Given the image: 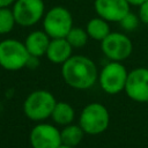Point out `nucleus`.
<instances>
[{
  "label": "nucleus",
  "instance_id": "nucleus-1",
  "mask_svg": "<svg viewBox=\"0 0 148 148\" xmlns=\"http://www.w3.org/2000/svg\"><path fill=\"white\" fill-rule=\"evenodd\" d=\"M64 81L72 88L84 90L92 87L98 79L96 64L84 56H72L61 66Z\"/></svg>",
  "mask_w": 148,
  "mask_h": 148
},
{
  "label": "nucleus",
  "instance_id": "nucleus-2",
  "mask_svg": "<svg viewBox=\"0 0 148 148\" xmlns=\"http://www.w3.org/2000/svg\"><path fill=\"white\" fill-rule=\"evenodd\" d=\"M57 101L49 90L39 89L30 92L23 102L24 114L34 121H42L51 117Z\"/></svg>",
  "mask_w": 148,
  "mask_h": 148
},
{
  "label": "nucleus",
  "instance_id": "nucleus-3",
  "mask_svg": "<svg viewBox=\"0 0 148 148\" xmlns=\"http://www.w3.org/2000/svg\"><path fill=\"white\" fill-rule=\"evenodd\" d=\"M110 124L108 109L101 103H89L83 108L80 114L79 125L84 133L97 135L105 132Z\"/></svg>",
  "mask_w": 148,
  "mask_h": 148
},
{
  "label": "nucleus",
  "instance_id": "nucleus-4",
  "mask_svg": "<svg viewBox=\"0 0 148 148\" xmlns=\"http://www.w3.org/2000/svg\"><path fill=\"white\" fill-rule=\"evenodd\" d=\"M30 54L24 43L8 38L0 42V66L7 71H18L27 67Z\"/></svg>",
  "mask_w": 148,
  "mask_h": 148
},
{
  "label": "nucleus",
  "instance_id": "nucleus-5",
  "mask_svg": "<svg viewBox=\"0 0 148 148\" xmlns=\"http://www.w3.org/2000/svg\"><path fill=\"white\" fill-rule=\"evenodd\" d=\"M44 31L51 38H64L73 28V17L71 12L61 6L52 7L43 17Z\"/></svg>",
  "mask_w": 148,
  "mask_h": 148
},
{
  "label": "nucleus",
  "instance_id": "nucleus-6",
  "mask_svg": "<svg viewBox=\"0 0 148 148\" xmlns=\"http://www.w3.org/2000/svg\"><path fill=\"white\" fill-rule=\"evenodd\" d=\"M128 72L121 61H110L98 74V82L103 91L109 95L119 94L125 89Z\"/></svg>",
  "mask_w": 148,
  "mask_h": 148
},
{
  "label": "nucleus",
  "instance_id": "nucleus-7",
  "mask_svg": "<svg viewBox=\"0 0 148 148\" xmlns=\"http://www.w3.org/2000/svg\"><path fill=\"white\" fill-rule=\"evenodd\" d=\"M13 13L16 24L21 27H32L44 17L43 0H15L13 3Z\"/></svg>",
  "mask_w": 148,
  "mask_h": 148
},
{
  "label": "nucleus",
  "instance_id": "nucleus-8",
  "mask_svg": "<svg viewBox=\"0 0 148 148\" xmlns=\"http://www.w3.org/2000/svg\"><path fill=\"white\" fill-rule=\"evenodd\" d=\"M102 52L112 61H123L127 59L133 50L131 39L121 32H110L101 42Z\"/></svg>",
  "mask_w": 148,
  "mask_h": 148
},
{
  "label": "nucleus",
  "instance_id": "nucleus-9",
  "mask_svg": "<svg viewBox=\"0 0 148 148\" xmlns=\"http://www.w3.org/2000/svg\"><path fill=\"white\" fill-rule=\"evenodd\" d=\"M29 140L32 148H58L62 143L60 131L47 123H39L34 126Z\"/></svg>",
  "mask_w": 148,
  "mask_h": 148
},
{
  "label": "nucleus",
  "instance_id": "nucleus-10",
  "mask_svg": "<svg viewBox=\"0 0 148 148\" xmlns=\"http://www.w3.org/2000/svg\"><path fill=\"white\" fill-rule=\"evenodd\" d=\"M124 90L135 102H148V68L139 67L128 72Z\"/></svg>",
  "mask_w": 148,
  "mask_h": 148
},
{
  "label": "nucleus",
  "instance_id": "nucleus-11",
  "mask_svg": "<svg viewBox=\"0 0 148 148\" xmlns=\"http://www.w3.org/2000/svg\"><path fill=\"white\" fill-rule=\"evenodd\" d=\"M127 0H95L94 8L96 14L108 22H120L130 12Z\"/></svg>",
  "mask_w": 148,
  "mask_h": 148
},
{
  "label": "nucleus",
  "instance_id": "nucleus-12",
  "mask_svg": "<svg viewBox=\"0 0 148 148\" xmlns=\"http://www.w3.org/2000/svg\"><path fill=\"white\" fill-rule=\"evenodd\" d=\"M73 47L68 40L64 38H51L46 50V58L53 64H64L72 57Z\"/></svg>",
  "mask_w": 148,
  "mask_h": 148
},
{
  "label": "nucleus",
  "instance_id": "nucleus-13",
  "mask_svg": "<svg viewBox=\"0 0 148 148\" xmlns=\"http://www.w3.org/2000/svg\"><path fill=\"white\" fill-rule=\"evenodd\" d=\"M50 40L51 37L44 30H35L27 36L24 45L30 56L40 58L42 56H45Z\"/></svg>",
  "mask_w": 148,
  "mask_h": 148
},
{
  "label": "nucleus",
  "instance_id": "nucleus-14",
  "mask_svg": "<svg viewBox=\"0 0 148 148\" xmlns=\"http://www.w3.org/2000/svg\"><path fill=\"white\" fill-rule=\"evenodd\" d=\"M51 117L56 124L66 126L73 123L74 117H75V111L73 106L68 104L67 102H57Z\"/></svg>",
  "mask_w": 148,
  "mask_h": 148
},
{
  "label": "nucleus",
  "instance_id": "nucleus-15",
  "mask_svg": "<svg viewBox=\"0 0 148 148\" xmlns=\"http://www.w3.org/2000/svg\"><path fill=\"white\" fill-rule=\"evenodd\" d=\"M86 30L90 38H92L95 40H99V42H102L111 32L109 22L99 16L89 20L87 23Z\"/></svg>",
  "mask_w": 148,
  "mask_h": 148
},
{
  "label": "nucleus",
  "instance_id": "nucleus-16",
  "mask_svg": "<svg viewBox=\"0 0 148 148\" xmlns=\"http://www.w3.org/2000/svg\"><path fill=\"white\" fill-rule=\"evenodd\" d=\"M61 135V142L68 146L76 147L83 139L84 131L81 128L80 125H74V124H68L64 126V128L60 131Z\"/></svg>",
  "mask_w": 148,
  "mask_h": 148
},
{
  "label": "nucleus",
  "instance_id": "nucleus-17",
  "mask_svg": "<svg viewBox=\"0 0 148 148\" xmlns=\"http://www.w3.org/2000/svg\"><path fill=\"white\" fill-rule=\"evenodd\" d=\"M65 38L68 40V43L72 45L73 49H80L87 44L89 36L86 29L73 27Z\"/></svg>",
  "mask_w": 148,
  "mask_h": 148
},
{
  "label": "nucleus",
  "instance_id": "nucleus-18",
  "mask_svg": "<svg viewBox=\"0 0 148 148\" xmlns=\"http://www.w3.org/2000/svg\"><path fill=\"white\" fill-rule=\"evenodd\" d=\"M16 24L13 9L9 7H0V35L9 34Z\"/></svg>",
  "mask_w": 148,
  "mask_h": 148
},
{
  "label": "nucleus",
  "instance_id": "nucleus-19",
  "mask_svg": "<svg viewBox=\"0 0 148 148\" xmlns=\"http://www.w3.org/2000/svg\"><path fill=\"white\" fill-rule=\"evenodd\" d=\"M139 23H140L139 16L135 15V14H133L131 10H130V12L120 20V22H119L120 27H121L124 30H127V31H132V30L136 29L138 25H139Z\"/></svg>",
  "mask_w": 148,
  "mask_h": 148
},
{
  "label": "nucleus",
  "instance_id": "nucleus-20",
  "mask_svg": "<svg viewBox=\"0 0 148 148\" xmlns=\"http://www.w3.org/2000/svg\"><path fill=\"white\" fill-rule=\"evenodd\" d=\"M138 16L140 18V22L145 23L146 25H148V0L145 1L143 3H141L139 6V13Z\"/></svg>",
  "mask_w": 148,
  "mask_h": 148
},
{
  "label": "nucleus",
  "instance_id": "nucleus-21",
  "mask_svg": "<svg viewBox=\"0 0 148 148\" xmlns=\"http://www.w3.org/2000/svg\"><path fill=\"white\" fill-rule=\"evenodd\" d=\"M14 2L15 0H0V7H9Z\"/></svg>",
  "mask_w": 148,
  "mask_h": 148
},
{
  "label": "nucleus",
  "instance_id": "nucleus-22",
  "mask_svg": "<svg viewBox=\"0 0 148 148\" xmlns=\"http://www.w3.org/2000/svg\"><path fill=\"white\" fill-rule=\"evenodd\" d=\"M130 5H134V6H140L141 3H143L147 0H127Z\"/></svg>",
  "mask_w": 148,
  "mask_h": 148
},
{
  "label": "nucleus",
  "instance_id": "nucleus-23",
  "mask_svg": "<svg viewBox=\"0 0 148 148\" xmlns=\"http://www.w3.org/2000/svg\"><path fill=\"white\" fill-rule=\"evenodd\" d=\"M58 148H75V147H73V146H68V145H65V143H61Z\"/></svg>",
  "mask_w": 148,
  "mask_h": 148
},
{
  "label": "nucleus",
  "instance_id": "nucleus-24",
  "mask_svg": "<svg viewBox=\"0 0 148 148\" xmlns=\"http://www.w3.org/2000/svg\"><path fill=\"white\" fill-rule=\"evenodd\" d=\"M147 103H148V102H147Z\"/></svg>",
  "mask_w": 148,
  "mask_h": 148
}]
</instances>
